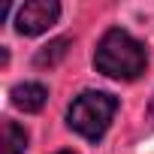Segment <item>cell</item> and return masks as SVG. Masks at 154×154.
Wrapping results in <instances>:
<instances>
[{
    "instance_id": "cell-3",
    "label": "cell",
    "mask_w": 154,
    "mask_h": 154,
    "mask_svg": "<svg viewBox=\"0 0 154 154\" xmlns=\"http://www.w3.org/2000/svg\"><path fill=\"white\" fill-rule=\"evenodd\" d=\"M57 18H60V6L54 0H30L15 15V30L21 36H39L51 24H57Z\"/></svg>"
},
{
    "instance_id": "cell-7",
    "label": "cell",
    "mask_w": 154,
    "mask_h": 154,
    "mask_svg": "<svg viewBox=\"0 0 154 154\" xmlns=\"http://www.w3.org/2000/svg\"><path fill=\"white\" fill-rule=\"evenodd\" d=\"M54 154H75V151H54Z\"/></svg>"
},
{
    "instance_id": "cell-8",
    "label": "cell",
    "mask_w": 154,
    "mask_h": 154,
    "mask_svg": "<svg viewBox=\"0 0 154 154\" xmlns=\"http://www.w3.org/2000/svg\"><path fill=\"white\" fill-rule=\"evenodd\" d=\"M151 115H154V103H151Z\"/></svg>"
},
{
    "instance_id": "cell-5",
    "label": "cell",
    "mask_w": 154,
    "mask_h": 154,
    "mask_svg": "<svg viewBox=\"0 0 154 154\" xmlns=\"http://www.w3.org/2000/svg\"><path fill=\"white\" fill-rule=\"evenodd\" d=\"M24 148H27L24 127H18L15 121H6L3 124V151L6 154H24Z\"/></svg>"
},
{
    "instance_id": "cell-6",
    "label": "cell",
    "mask_w": 154,
    "mask_h": 154,
    "mask_svg": "<svg viewBox=\"0 0 154 154\" xmlns=\"http://www.w3.org/2000/svg\"><path fill=\"white\" fill-rule=\"evenodd\" d=\"M66 48H69V39H54V42H48L45 48L36 51L33 63H36V66H54V63L66 54Z\"/></svg>"
},
{
    "instance_id": "cell-1",
    "label": "cell",
    "mask_w": 154,
    "mask_h": 154,
    "mask_svg": "<svg viewBox=\"0 0 154 154\" xmlns=\"http://www.w3.org/2000/svg\"><path fill=\"white\" fill-rule=\"evenodd\" d=\"M94 66L97 72L109 75V79H139L148 66V51L145 45L130 36L121 27H112L103 33L97 51H94Z\"/></svg>"
},
{
    "instance_id": "cell-4",
    "label": "cell",
    "mask_w": 154,
    "mask_h": 154,
    "mask_svg": "<svg viewBox=\"0 0 154 154\" xmlns=\"http://www.w3.org/2000/svg\"><path fill=\"white\" fill-rule=\"evenodd\" d=\"M48 100V88L39 85V82H21L12 88V103L21 109V112H39Z\"/></svg>"
},
{
    "instance_id": "cell-2",
    "label": "cell",
    "mask_w": 154,
    "mask_h": 154,
    "mask_svg": "<svg viewBox=\"0 0 154 154\" xmlns=\"http://www.w3.org/2000/svg\"><path fill=\"white\" fill-rule=\"evenodd\" d=\"M115 112H118V97H112L106 91H85L72 100V106L66 112V124L88 142H100L106 136Z\"/></svg>"
}]
</instances>
